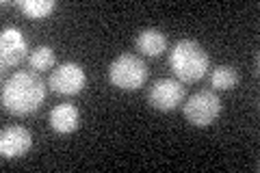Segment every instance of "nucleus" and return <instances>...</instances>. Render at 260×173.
Returning <instances> with one entry per match:
<instances>
[{"mask_svg":"<svg viewBox=\"0 0 260 173\" xmlns=\"http://www.w3.org/2000/svg\"><path fill=\"white\" fill-rule=\"evenodd\" d=\"M48 85L35 72H15L3 85V106L13 115L35 113L46 100Z\"/></svg>","mask_w":260,"mask_h":173,"instance_id":"obj_1","label":"nucleus"},{"mask_svg":"<svg viewBox=\"0 0 260 173\" xmlns=\"http://www.w3.org/2000/svg\"><path fill=\"white\" fill-rule=\"evenodd\" d=\"M208 52L193 39H180L169 52V67L180 82H198L208 72Z\"/></svg>","mask_w":260,"mask_h":173,"instance_id":"obj_2","label":"nucleus"},{"mask_svg":"<svg viewBox=\"0 0 260 173\" xmlns=\"http://www.w3.org/2000/svg\"><path fill=\"white\" fill-rule=\"evenodd\" d=\"M109 80L121 91H137L148 80V67L139 56L124 52L109 65Z\"/></svg>","mask_w":260,"mask_h":173,"instance_id":"obj_3","label":"nucleus"},{"mask_svg":"<svg viewBox=\"0 0 260 173\" xmlns=\"http://www.w3.org/2000/svg\"><path fill=\"white\" fill-rule=\"evenodd\" d=\"M182 113H184V119L191 126L204 128V126H210L219 117V113H221V100L213 91H198L184 102Z\"/></svg>","mask_w":260,"mask_h":173,"instance_id":"obj_4","label":"nucleus"},{"mask_svg":"<svg viewBox=\"0 0 260 173\" xmlns=\"http://www.w3.org/2000/svg\"><path fill=\"white\" fill-rule=\"evenodd\" d=\"M87 82V76L83 67L78 63H61L56 70H52L50 78H48V87L52 89L54 93H61V95H76L83 91Z\"/></svg>","mask_w":260,"mask_h":173,"instance_id":"obj_5","label":"nucleus"},{"mask_svg":"<svg viewBox=\"0 0 260 173\" xmlns=\"http://www.w3.org/2000/svg\"><path fill=\"white\" fill-rule=\"evenodd\" d=\"M184 97V87L178 78H160L150 87L148 91V102L152 109L156 111H174L182 104Z\"/></svg>","mask_w":260,"mask_h":173,"instance_id":"obj_6","label":"nucleus"},{"mask_svg":"<svg viewBox=\"0 0 260 173\" xmlns=\"http://www.w3.org/2000/svg\"><path fill=\"white\" fill-rule=\"evenodd\" d=\"M26 52L28 44L18 28L9 26L0 32V65H3V70L15 67L20 61L26 59Z\"/></svg>","mask_w":260,"mask_h":173,"instance_id":"obj_7","label":"nucleus"},{"mask_svg":"<svg viewBox=\"0 0 260 173\" xmlns=\"http://www.w3.org/2000/svg\"><path fill=\"white\" fill-rule=\"evenodd\" d=\"M32 147V134L24 126H7L0 132V154L5 158H18Z\"/></svg>","mask_w":260,"mask_h":173,"instance_id":"obj_8","label":"nucleus"},{"mask_svg":"<svg viewBox=\"0 0 260 173\" xmlns=\"http://www.w3.org/2000/svg\"><path fill=\"white\" fill-rule=\"evenodd\" d=\"M48 123L54 132L59 134H70L80 126V113L72 102L65 104H56L54 109L48 115Z\"/></svg>","mask_w":260,"mask_h":173,"instance_id":"obj_9","label":"nucleus"},{"mask_svg":"<svg viewBox=\"0 0 260 173\" xmlns=\"http://www.w3.org/2000/svg\"><path fill=\"white\" fill-rule=\"evenodd\" d=\"M137 50L145 56H160L167 48V37L165 32L158 28H143L135 39Z\"/></svg>","mask_w":260,"mask_h":173,"instance_id":"obj_10","label":"nucleus"},{"mask_svg":"<svg viewBox=\"0 0 260 173\" xmlns=\"http://www.w3.org/2000/svg\"><path fill=\"white\" fill-rule=\"evenodd\" d=\"M18 7L26 13V18L30 20H44L48 18L52 11L56 3L54 0H18Z\"/></svg>","mask_w":260,"mask_h":173,"instance_id":"obj_11","label":"nucleus"},{"mask_svg":"<svg viewBox=\"0 0 260 173\" xmlns=\"http://www.w3.org/2000/svg\"><path fill=\"white\" fill-rule=\"evenodd\" d=\"M210 82L219 91H228V89H234L239 85V72L232 65H219V67H215L213 76H210Z\"/></svg>","mask_w":260,"mask_h":173,"instance_id":"obj_12","label":"nucleus"},{"mask_svg":"<svg viewBox=\"0 0 260 173\" xmlns=\"http://www.w3.org/2000/svg\"><path fill=\"white\" fill-rule=\"evenodd\" d=\"M28 65L32 72H44L54 65V50L50 46H39L32 52H28Z\"/></svg>","mask_w":260,"mask_h":173,"instance_id":"obj_13","label":"nucleus"}]
</instances>
